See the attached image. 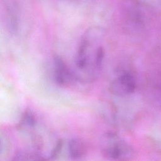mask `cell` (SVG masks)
<instances>
[{
    "instance_id": "cell-1",
    "label": "cell",
    "mask_w": 161,
    "mask_h": 161,
    "mask_svg": "<svg viewBox=\"0 0 161 161\" xmlns=\"http://www.w3.org/2000/svg\"><path fill=\"white\" fill-rule=\"evenodd\" d=\"M103 37V30L97 27L90 28L85 31L75 56V79L82 82H91L98 78L104 58Z\"/></svg>"
},
{
    "instance_id": "cell-2",
    "label": "cell",
    "mask_w": 161,
    "mask_h": 161,
    "mask_svg": "<svg viewBox=\"0 0 161 161\" xmlns=\"http://www.w3.org/2000/svg\"><path fill=\"white\" fill-rule=\"evenodd\" d=\"M101 150L106 158L112 160H130L133 155L131 147L114 132H106L103 135Z\"/></svg>"
},
{
    "instance_id": "cell-3",
    "label": "cell",
    "mask_w": 161,
    "mask_h": 161,
    "mask_svg": "<svg viewBox=\"0 0 161 161\" xmlns=\"http://www.w3.org/2000/svg\"><path fill=\"white\" fill-rule=\"evenodd\" d=\"M136 87V79L134 73L128 69H121L111 80L108 89L114 96L123 97L133 93Z\"/></svg>"
},
{
    "instance_id": "cell-4",
    "label": "cell",
    "mask_w": 161,
    "mask_h": 161,
    "mask_svg": "<svg viewBox=\"0 0 161 161\" xmlns=\"http://www.w3.org/2000/svg\"><path fill=\"white\" fill-rule=\"evenodd\" d=\"M53 78L55 84L60 87L70 85L75 79L73 71L68 67L64 60L58 55H54L52 60Z\"/></svg>"
},
{
    "instance_id": "cell-5",
    "label": "cell",
    "mask_w": 161,
    "mask_h": 161,
    "mask_svg": "<svg viewBox=\"0 0 161 161\" xmlns=\"http://www.w3.org/2000/svg\"><path fill=\"white\" fill-rule=\"evenodd\" d=\"M126 26L129 30H140L144 25V16L138 6L128 7L125 14Z\"/></svg>"
},
{
    "instance_id": "cell-6",
    "label": "cell",
    "mask_w": 161,
    "mask_h": 161,
    "mask_svg": "<svg viewBox=\"0 0 161 161\" xmlns=\"http://www.w3.org/2000/svg\"><path fill=\"white\" fill-rule=\"evenodd\" d=\"M69 158L73 160H82L87 154V148L85 142L78 138L70 140L67 145Z\"/></svg>"
},
{
    "instance_id": "cell-7",
    "label": "cell",
    "mask_w": 161,
    "mask_h": 161,
    "mask_svg": "<svg viewBox=\"0 0 161 161\" xmlns=\"http://www.w3.org/2000/svg\"><path fill=\"white\" fill-rule=\"evenodd\" d=\"M37 125V119L35 114L30 110L25 111L20 118L18 123L21 131H30L35 128Z\"/></svg>"
},
{
    "instance_id": "cell-8",
    "label": "cell",
    "mask_w": 161,
    "mask_h": 161,
    "mask_svg": "<svg viewBox=\"0 0 161 161\" xmlns=\"http://www.w3.org/2000/svg\"><path fill=\"white\" fill-rule=\"evenodd\" d=\"M47 158L36 149L31 150H19L13 156V160H43Z\"/></svg>"
},
{
    "instance_id": "cell-9",
    "label": "cell",
    "mask_w": 161,
    "mask_h": 161,
    "mask_svg": "<svg viewBox=\"0 0 161 161\" xmlns=\"http://www.w3.org/2000/svg\"><path fill=\"white\" fill-rule=\"evenodd\" d=\"M64 143V141L62 139H60L57 142L56 144L50 152L49 159H56L58 157H59L60 154L62 152Z\"/></svg>"
},
{
    "instance_id": "cell-10",
    "label": "cell",
    "mask_w": 161,
    "mask_h": 161,
    "mask_svg": "<svg viewBox=\"0 0 161 161\" xmlns=\"http://www.w3.org/2000/svg\"><path fill=\"white\" fill-rule=\"evenodd\" d=\"M10 145L9 140L6 135H3L2 133L1 135V148H0V155L2 157L3 154H6L9 149Z\"/></svg>"
}]
</instances>
